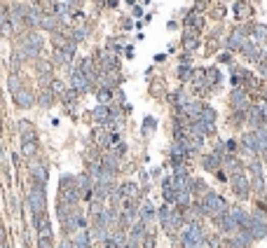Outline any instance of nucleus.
<instances>
[{"label":"nucleus","instance_id":"nucleus-1","mask_svg":"<svg viewBox=\"0 0 267 248\" xmlns=\"http://www.w3.org/2000/svg\"><path fill=\"white\" fill-rule=\"evenodd\" d=\"M199 204H202V209H204V215H209V218H220V215L228 211L225 199L216 192H206Z\"/></svg>","mask_w":267,"mask_h":248},{"label":"nucleus","instance_id":"nucleus-2","mask_svg":"<svg viewBox=\"0 0 267 248\" xmlns=\"http://www.w3.org/2000/svg\"><path fill=\"white\" fill-rule=\"evenodd\" d=\"M204 241H206V234H204L199 222H190V225L183 230V234H181L183 248H202Z\"/></svg>","mask_w":267,"mask_h":248},{"label":"nucleus","instance_id":"nucleus-3","mask_svg":"<svg viewBox=\"0 0 267 248\" xmlns=\"http://www.w3.org/2000/svg\"><path fill=\"white\" fill-rule=\"evenodd\" d=\"M28 206L35 213H44V206H47V194H44V185L42 183H33L31 190H28Z\"/></svg>","mask_w":267,"mask_h":248},{"label":"nucleus","instance_id":"nucleus-4","mask_svg":"<svg viewBox=\"0 0 267 248\" xmlns=\"http://www.w3.org/2000/svg\"><path fill=\"white\" fill-rule=\"evenodd\" d=\"M246 230L251 232L253 241H256V239H265L267 237V218H265V213H262V211H256V213L251 215Z\"/></svg>","mask_w":267,"mask_h":248},{"label":"nucleus","instance_id":"nucleus-5","mask_svg":"<svg viewBox=\"0 0 267 248\" xmlns=\"http://www.w3.org/2000/svg\"><path fill=\"white\" fill-rule=\"evenodd\" d=\"M92 87H94V82H92L89 75H84L80 68H75V71L71 73V89L75 92V94H87Z\"/></svg>","mask_w":267,"mask_h":248},{"label":"nucleus","instance_id":"nucleus-6","mask_svg":"<svg viewBox=\"0 0 267 248\" xmlns=\"http://www.w3.org/2000/svg\"><path fill=\"white\" fill-rule=\"evenodd\" d=\"M33 222L40 234V241H52V227H50V220H47V213H35Z\"/></svg>","mask_w":267,"mask_h":248},{"label":"nucleus","instance_id":"nucleus-7","mask_svg":"<svg viewBox=\"0 0 267 248\" xmlns=\"http://www.w3.org/2000/svg\"><path fill=\"white\" fill-rule=\"evenodd\" d=\"M246 40H249V28L246 26H239V28H234L232 31V35H230V40H228V47L230 50H244V44H246Z\"/></svg>","mask_w":267,"mask_h":248},{"label":"nucleus","instance_id":"nucleus-8","mask_svg":"<svg viewBox=\"0 0 267 248\" xmlns=\"http://www.w3.org/2000/svg\"><path fill=\"white\" fill-rule=\"evenodd\" d=\"M230 103H232V108H237L239 112H246L251 108L249 103V96H246V89L239 87V89H232V94H230Z\"/></svg>","mask_w":267,"mask_h":248},{"label":"nucleus","instance_id":"nucleus-9","mask_svg":"<svg viewBox=\"0 0 267 248\" xmlns=\"http://www.w3.org/2000/svg\"><path fill=\"white\" fill-rule=\"evenodd\" d=\"M106 248H127V234L124 230H110L106 239Z\"/></svg>","mask_w":267,"mask_h":248},{"label":"nucleus","instance_id":"nucleus-10","mask_svg":"<svg viewBox=\"0 0 267 248\" xmlns=\"http://www.w3.org/2000/svg\"><path fill=\"white\" fill-rule=\"evenodd\" d=\"M12 96H14V103H17L19 108H31V105L35 103V94L26 87H21L17 94H12Z\"/></svg>","mask_w":267,"mask_h":248},{"label":"nucleus","instance_id":"nucleus-11","mask_svg":"<svg viewBox=\"0 0 267 248\" xmlns=\"http://www.w3.org/2000/svg\"><path fill=\"white\" fill-rule=\"evenodd\" d=\"M230 183H232V192L237 194L239 199L249 197V181H246L241 173H239V176H232V178H230Z\"/></svg>","mask_w":267,"mask_h":248},{"label":"nucleus","instance_id":"nucleus-12","mask_svg":"<svg viewBox=\"0 0 267 248\" xmlns=\"http://www.w3.org/2000/svg\"><path fill=\"white\" fill-rule=\"evenodd\" d=\"M220 164H222V169H228V173H232V176H239L241 169H244L241 160L239 157H234V154H225Z\"/></svg>","mask_w":267,"mask_h":248},{"label":"nucleus","instance_id":"nucleus-13","mask_svg":"<svg viewBox=\"0 0 267 248\" xmlns=\"http://www.w3.org/2000/svg\"><path fill=\"white\" fill-rule=\"evenodd\" d=\"M92 117H94V122H99V124H110L115 115H113V110L108 108V105H101L99 103L94 110H92Z\"/></svg>","mask_w":267,"mask_h":248},{"label":"nucleus","instance_id":"nucleus-14","mask_svg":"<svg viewBox=\"0 0 267 248\" xmlns=\"http://www.w3.org/2000/svg\"><path fill=\"white\" fill-rule=\"evenodd\" d=\"M155 218H157V211H155V206H152L150 201H145V204L139 206V220L141 222H145V225H152V222H155Z\"/></svg>","mask_w":267,"mask_h":248},{"label":"nucleus","instance_id":"nucleus-15","mask_svg":"<svg viewBox=\"0 0 267 248\" xmlns=\"http://www.w3.org/2000/svg\"><path fill=\"white\" fill-rule=\"evenodd\" d=\"M44 38L38 33V31H26V33L21 35V40H19V47L21 44H28V47H42Z\"/></svg>","mask_w":267,"mask_h":248},{"label":"nucleus","instance_id":"nucleus-16","mask_svg":"<svg viewBox=\"0 0 267 248\" xmlns=\"http://www.w3.org/2000/svg\"><path fill=\"white\" fill-rule=\"evenodd\" d=\"M246 120H249V124L253 129H260V127H265V120L267 117L262 115L260 110H258V105H253V108H249V112H246Z\"/></svg>","mask_w":267,"mask_h":248},{"label":"nucleus","instance_id":"nucleus-17","mask_svg":"<svg viewBox=\"0 0 267 248\" xmlns=\"http://www.w3.org/2000/svg\"><path fill=\"white\" fill-rule=\"evenodd\" d=\"M31 176H33V183H47V178H50V171H47V164L44 162H38V164L31 166Z\"/></svg>","mask_w":267,"mask_h":248},{"label":"nucleus","instance_id":"nucleus-18","mask_svg":"<svg viewBox=\"0 0 267 248\" xmlns=\"http://www.w3.org/2000/svg\"><path fill=\"white\" fill-rule=\"evenodd\" d=\"M73 56L75 54H71V52H66V50H54V63L56 66H71L73 63Z\"/></svg>","mask_w":267,"mask_h":248},{"label":"nucleus","instance_id":"nucleus-19","mask_svg":"<svg viewBox=\"0 0 267 248\" xmlns=\"http://www.w3.org/2000/svg\"><path fill=\"white\" fill-rule=\"evenodd\" d=\"M241 143H244V150H246V152H249V154H256V152H258L256 133H253V131L244 133V136H241Z\"/></svg>","mask_w":267,"mask_h":248},{"label":"nucleus","instance_id":"nucleus-20","mask_svg":"<svg viewBox=\"0 0 267 248\" xmlns=\"http://www.w3.org/2000/svg\"><path fill=\"white\" fill-rule=\"evenodd\" d=\"M87 35H89V26H82V24L73 26V31H71V40H73L75 44L82 42V40H87Z\"/></svg>","mask_w":267,"mask_h":248},{"label":"nucleus","instance_id":"nucleus-21","mask_svg":"<svg viewBox=\"0 0 267 248\" xmlns=\"http://www.w3.org/2000/svg\"><path fill=\"white\" fill-rule=\"evenodd\" d=\"M122 188V194H124V199H139L141 197V190H139V185L136 183H124V185H120Z\"/></svg>","mask_w":267,"mask_h":248},{"label":"nucleus","instance_id":"nucleus-22","mask_svg":"<svg viewBox=\"0 0 267 248\" xmlns=\"http://www.w3.org/2000/svg\"><path fill=\"white\" fill-rule=\"evenodd\" d=\"M202 166H204L206 171L216 173L218 169H220V160H218V157H213V154H204V157H202Z\"/></svg>","mask_w":267,"mask_h":248},{"label":"nucleus","instance_id":"nucleus-23","mask_svg":"<svg viewBox=\"0 0 267 248\" xmlns=\"http://www.w3.org/2000/svg\"><path fill=\"white\" fill-rule=\"evenodd\" d=\"M38 105L40 108H52V105H54V94H52L50 89H42V92H40L38 94Z\"/></svg>","mask_w":267,"mask_h":248},{"label":"nucleus","instance_id":"nucleus-24","mask_svg":"<svg viewBox=\"0 0 267 248\" xmlns=\"http://www.w3.org/2000/svg\"><path fill=\"white\" fill-rule=\"evenodd\" d=\"M251 38L258 40V44L267 42V26H262V24H258V26L251 28Z\"/></svg>","mask_w":267,"mask_h":248},{"label":"nucleus","instance_id":"nucleus-25","mask_svg":"<svg viewBox=\"0 0 267 248\" xmlns=\"http://www.w3.org/2000/svg\"><path fill=\"white\" fill-rule=\"evenodd\" d=\"M40 52H42V47H28V44H21V47H19V54L24 56V61L26 59H38Z\"/></svg>","mask_w":267,"mask_h":248},{"label":"nucleus","instance_id":"nucleus-26","mask_svg":"<svg viewBox=\"0 0 267 248\" xmlns=\"http://www.w3.org/2000/svg\"><path fill=\"white\" fill-rule=\"evenodd\" d=\"M185 47H188V50H197V47H199V38H197L195 28H188V31H185Z\"/></svg>","mask_w":267,"mask_h":248},{"label":"nucleus","instance_id":"nucleus-27","mask_svg":"<svg viewBox=\"0 0 267 248\" xmlns=\"http://www.w3.org/2000/svg\"><path fill=\"white\" fill-rule=\"evenodd\" d=\"M7 89H10V94H17L19 89H21V77H19V73H12V75L7 77Z\"/></svg>","mask_w":267,"mask_h":248},{"label":"nucleus","instance_id":"nucleus-28","mask_svg":"<svg viewBox=\"0 0 267 248\" xmlns=\"http://www.w3.org/2000/svg\"><path fill=\"white\" fill-rule=\"evenodd\" d=\"M19 129H21V138L24 141H35V129L28 124V122H19Z\"/></svg>","mask_w":267,"mask_h":248},{"label":"nucleus","instance_id":"nucleus-29","mask_svg":"<svg viewBox=\"0 0 267 248\" xmlns=\"http://www.w3.org/2000/svg\"><path fill=\"white\" fill-rule=\"evenodd\" d=\"M96 99H99V103L101 105H108L110 103V99H113V89H96Z\"/></svg>","mask_w":267,"mask_h":248},{"label":"nucleus","instance_id":"nucleus-30","mask_svg":"<svg viewBox=\"0 0 267 248\" xmlns=\"http://www.w3.org/2000/svg\"><path fill=\"white\" fill-rule=\"evenodd\" d=\"M47 89H50L54 96H63V94H66V84H63L61 80H52V84Z\"/></svg>","mask_w":267,"mask_h":248},{"label":"nucleus","instance_id":"nucleus-31","mask_svg":"<svg viewBox=\"0 0 267 248\" xmlns=\"http://www.w3.org/2000/svg\"><path fill=\"white\" fill-rule=\"evenodd\" d=\"M35 150H38V143H35V141H24V145H21V154H24V157H33Z\"/></svg>","mask_w":267,"mask_h":248},{"label":"nucleus","instance_id":"nucleus-32","mask_svg":"<svg viewBox=\"0 0 267 248\" xmlns=\"http://www.w3.org/2000/svg\"><path fill=\"white\" fill-rule=\"evenodd\" d=\"M199 120L206 122V124H213V122H216V110H213V108H202Z\"/></svg>","mask_w":267,"mask_h":248},{"label":"nucleus","instance_id":"nucleus-33","mask_svg":"<svg viewBox=\"0 0 267 248\" xmlns=\"http://www.w3.org/2000/svg\"><path fill=\"white\" fill-rule=\"evenodd\" d=\"M155 127H157V122L152 120V117H145V122H143V136H150Z\"/></svg>","mask_w":267,"mask_h":248},{"label":"nucleus","instance_id":"nucleus-34","mask_svg":"<svg viewBox=\"0 0 267 248\" xmlns=\"http://www.w3.org/2000/svg\"><path fill=\"white\" fill-rule=\"evenodd\" d=\"M251 188L256 190V192H265V181H262V176H253V183H251Z\"/></svg>","mask_w":267,"mask_h":248},{"label":"nucleus","instance_id":"nucleus-35","mask_svg":"<svg viewBox=\"0 0 267 248\" xmlns=\"http://www.w3.org/2000/svg\"><path fill=\"white\" fill-rule=\"evenodd\" d=\"M178 77H181V80H190V77H192V68H190V66H181V68H178Z\"/></svg>","mask_w":267,"mask_h":248},{"label":"nucleus","instance_id":"nucleus-36","mask_svg":"<svg viewBox=\"0 0 267 248\" xmlns=\"http://www.w3.org/2000/svg\"><path fill=\"white\" fill-rule=\"evenodd\" d=\"M234 12H237V17H246V14H249V5H246V3H237V5H234Z\"/></svg>","mask_w":267,"mask_h":248},{"label":"nucleus","instance_id":"nucleus-37","mask_svg":"<svg viewBox=\"0 0 267 248\" xmlns=\"http://www.w3.org/2000/svg\"><path fill=\"white\" fill-rule=\"evenodd\" d=\"M124 152H127V145L124 143L115 145V150H113V154H117V157H124Z\"/></svg>","mask_w":267,"mask_h":248},{"label":"nucleus","instance_id":"nucleus-38","mask_svg":"<svg viewBox=\"0 0 267 248\" xmlns=\"http://www.w3.org/2000/svg\"><path fill=\"white\" fill-rule=\"evenodd\" d=\"M59 0H40V5H44V10H54V5Z\"/></svg>","mask_w":267,"mask_h":248},{"label":"nucleus","instance_id":"nucleus-39","mask_svg":"<svg viewBox=\"0 0 267 248\" xmlns=\"http://www.w3.org/2000/svg\"><path fill=\"white\" fill-rule=\"evenodd\" d=\"M258 71H260L262 75H267V61H260V63H258Z\"/></svg>","mask_w":267,"mask_h":248},{"label":"nucleus","instance_id":"nucleus-40","mask_svg":"<svg viewBox=\"0 0 267 248\" xmlns=\"http://www.w3.org/2000/svg\"><path fill=\"white\" fill-rule=\"evenodd\" d=\"M82 3H84V0H68V5H71V7H80Z\"/></svg>","mask_w":267,"mask_h":248},{"label":"nucleus","instance_id":"nucleus-41","mask_svg":"<svg viewBox=\"0 0 267 248\" xmlns=\"http://www.w3.org/2000/svg\"><path fill=\"white\" fill-rule=\"evenodd\" d=\"M5 241V232H3V227H0V243Z\"/></svg>","mask_w":267,"mask_h":248},{"label":"nucleus","instance_id":"nucleus-42","mask_svg":"<svg viewBox=\"0 0 267 248\" xmlns=\"http://www.w3.org/2000/svg\"><path fill=\"white\" fill-rule=\"evenodd\" d=\"M108 5H110V7H115V5H117V0H108Z\"/></svg>","mask_w":267,"mask_h":248}]
</instances>
